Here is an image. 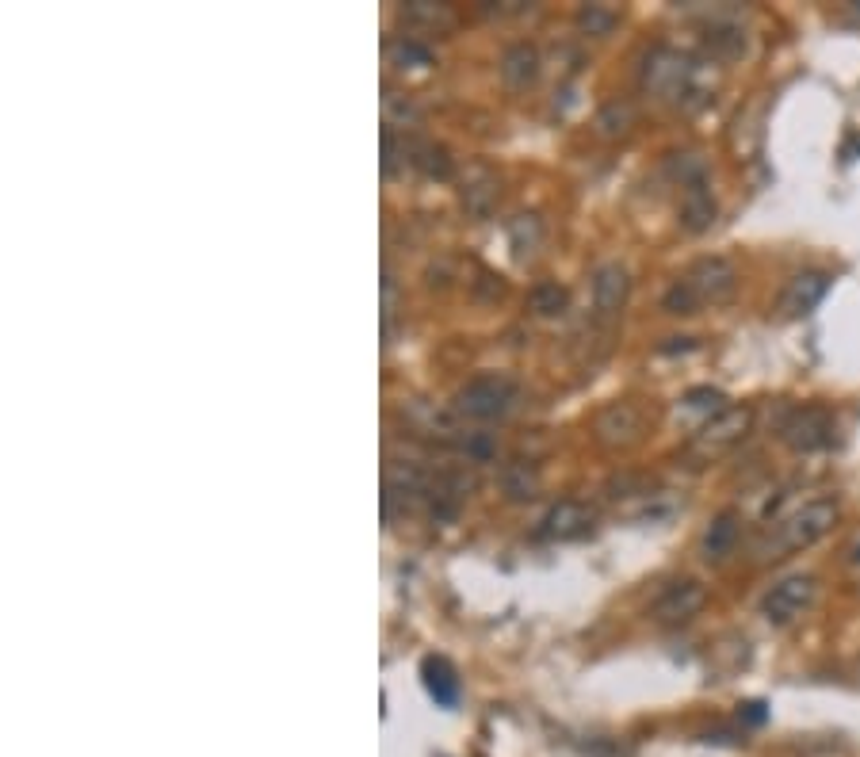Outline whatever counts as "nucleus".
Returning a JSON list of instances; mask_svg holds the SVG:
<instances>
[{"mask_svg":"<svg viewBox=\"0 0 860 757\" xmlns=\"http://www.w3.org/2000/svg\"><path fill=\"white\" fill-rule=\"evenodd\" d=\"M750 425H753V410H750V406H727V410L715 413L708 425L692 436V452H700V455L727 452L731 444H738L742 436L750 433Z\"/></svg>","mask_w":860,"mask_h":757,"instance_id":"obj_6","label":"nucleus"},{"mask_svg":"<svg viewBox=\"0 0 860 757\" xmlns=\"http://www.w3.org/2000/svg\"><path fill=\"white\" fill-rule=\"evenodd\" d=\"M704 601H708V593H704L700 582L669 585L666 593L658 597V605H654V620L658 624H685V620H692L704 608Z\"/></svg>","mask_w":860,"mask_h":757,"instance_id":"obj_10","label":"nucleus"},{"mask_svg":"<svg viewBox=\"0 0 860 757\" xmlns=\"http://www.w3.org/2000/svg\"><path fill=\"white\" fill-rule=\"evenodd\" d=\"M593 520H597V513H593L585 501H559L555 509H547V517L539 520L536 540H547V543L581 540V536L593 528Z\"/></svg>","mask_w":860,"mask_h":757,"instance_id":"obj_8","label":"nucleus"},{"mask_svg":"<svg viewBox=\"0 0 860 757\" xmlns=\"http://www.w3.org/2000/svg\"><path fill=\"white\" fill-rule=\"evenodd\" d=\"M723 402H727V398H723L719 390H711V387L688 390V394H685V406H688V410H715V413H723V410H727Z\"/></svg>","mask_w":860,"mask_h":757,"instance_id":"obj_19","label":"nucleus"},{"mask_svg":"<svg viewBox=\"0 0 860 757\" xmlns=\"http://www.w3.org/2000/svg\"><path fill=\"white\" fill-rule=\"evenodd\" d=\"M421 677H425V689H429V696L436 704L452 708L455 700H459V677H455V670L444 658H425L421 662Z\"/></svg>","mask_w":860,"mask_h":757,"instance_id":"obj_14","label":"nucleus"},{"mask_svg":"<svg viewBox=\"0 0 860 757\" xmlns=\"http://www.w3.org/2000/svg\"><path fill=\"white\" fill-rule=\"evenodd\" d=\"M516 402V383L505 375H478L455 394V410L474 421H494L505 417Z\"/></svg>","mask_w":860,"mask_h":757,"instance_id":"obj_4","label":"nucleus"},{"mask_svg":"<svg viewBox=\"0 0 860 757\" xmlns=\"http://www.w3.org/2000/svg\"><path fill=\"white\" fill-rule=\"evenodd\" d=\"M612 23H616V16H612L608 8H585V12H581V27H589V35L612 31Z\"/></svg>","mask_w":860,"mask_h":757,"instance_id":"obj_21","label":"nucleus"},{"mask_svg":"<svg viewBox=\"0 0 860 757\" xmlns=\"http://www.w3.org/2000/svg\"><path fill=\"white\" fill-rule=\"evenodd\" d=\"M738 287V272H734L731 260L723 257H704L688 268L681 280L666 291V306L669 314H696L700 306H719L727 303Z\"/></svg>","mask_w":860,"mask_h":757,"instance_id":"obj_1","label":"nucleus"},{"mask_svg":"<svg viewBox=\"0 0 860 757\" xmlns=\"http://www.w3.org/2000/svg\"><path fill=\"white\" fill-rule=\"evenodd\" d=\"M853 559H857V563H860V547H857V555H853Z\"/></svg>","mask_w":860,"mask_h":757,"instance_id":"obj_24","label":"nucleus"},{"mask_svg":"<svg viewBox=\"0 0 860 757\" xmlns=\"http://www.w3.org/2000/svg\"><path fill=\"white\" fill-rule=\"evenodd\" d=\"M501 486H505V494H509V498H532V494H536V486H539V478L532 475V467H528V463H513V467H505Z\"/></svg>","mask_w":860,"mask_h":757,"instance_id":"obj_17","label":"nucleus"},{"mask_svg":"<svg viewBox=\"0 0 860 757\" xmlns=\"http://www.w3.org/2000/svg\"><path fill=\"white\" fill-rule=\"evenodd\" d=\"M815 578L811 574H796V578H784L780 585H773V593L765 597V616L773 624H792L796 616H803L811 601H815Z\"/></svg>","mask_w":860,"mask_h":757,"instance_id":"obj_7","label":"nucleus"},{"mask_svg":"<svg viewBox=\"0 0 860 757\" xmlns=\"http://www.w3.org/2000/svg\"><path fill=\"white\" fill-rule=\"evenodd\" d=\"M784 444L792 448V452H822V448H830V440H834V413L826 410V406H799V410L788 413V421H784Z\"/></svg>","mask_w":860,"mask_h":757,"instance_id":"obj_5","label":"nucleus"},{"mask_svg":"<svg viewBox=\"0 0 860 757\" xmlns=\"http://www.w3.org/2000/svg\"><path fill=\"white\" fill-rule=\"evenodd\" d=\"M532 306H536L539 314H562L566 310V291H562L559 283H539L536 291H532Z\"/></svg>","mask_w":860,"mask_h":757,"instance_id":"obj_18","label":"nucleus"},{"mask_svg":"<svg viewBox=\"0 0 860 757\" xmlns=\"http://www.w3.org/2000/svg\"><path fill=\"white\" fill-rule=\"evenodd\" d=\"M734 540H738V517L734 513H723V517L711 520L708 536H704V559H727L731 555Z\"/></svg>","mask_w":860,"mask_h":757,"instance_id":"obj_16","label":"nucleus"},{"mask_svg":"<svg viewBox=\"0 0 860 757\" xmlns=\"http://www.w3.org/2000/svg\"><path fill=\"white\" fill-rule=\"evenodd\" d=\"M834 520H838V501L834 498H815L807 501V505H799L796 513H788V517L776 524L773 551H803V547H811V543H818L834 528Z\"/></svg>","mask_w":860,"mask_h":757,"instance_id":"obj_3","label":"nucleus"},{"mask_svg":"<svg viewBox=\"0 0 860 757\" xmlns=\"http://www.w3.org/2000/svg\"><path fill=\"white\" fill-rule=\"evenodd\" d=\"M681 222L685 230L700 234L715 222V199H711L708 180H696V184H685V203H681Z\"/></svg>","mask_w":860,"mask_h":757,"instance_id":"obj_13","label":"nucleus"},{"mask_svg":"<svg viewBox=\"0 0 860 757\" xmlns=\"http://www.w3.org/2000/svg\"><path fill=\"white\" fill-rule=\"evenodd\" d=\"M627 287H631V280H627V272L620 264L597 268V276H593V303H597V310L601 314H616L627 299Z\"/></svg>","mask_w":860,"mask_h":757,"instance_id":"obj_12","label":"nucleus"},{"mask_svg":"<svg viewBox=\"0 0 860 757\" xmlns=\"http://www.w3.org/2000/svg\"><path fill=\"white\" fill-rule=\"evenodd\" d=\"M398 62H429V46H421V43H413V39H406V43H398Z\"/></svg>","mask_w":860,"mask_h":757,"instance_id":"obj_22","label":"nucleus"},{"mask_svg":"<svg viewBox=\"0 0 860 757\" xmlns=\"http://www.w3.org/2000/svg\"><path fill=\"white\" fill-rule=\"evenodd\" d=\"M746 715L750 723H765V704H746Z\"/></svg>","mask_w":860,"mask_h":757,"instance_id":"obj_23","label":"nucleus"},{"mask_svg":"<svg viewBox=\"0 0 860 757\" xmlns=\"http://www.w3.org/2000/svg\"><path fill=\"white\" fill-rule=\"evenodd\" d=\"M643 88L669 104H688V96H696V65L685 54L658 46V50H650L643 65Z\"/></svg>","mask_w":860,"mask_h":757,"instance_id":"obj_2","label":"nucleus"},{"mask_svg":"<svg viewBox=\"0 0 860 757\" xmlns=\"http://www.w3.org/2000/svg\"><path fill=\"white\" fill-rule=\"evenodd\" d=\"M627 123H631V108L627 104H608L601 115V127L604 134H624Z\"/></svg>","mask_w":860,"mask_h":757,"instance_id":"obj_20","label":"nucleus"},{"mask_svg":"<svg viewBox=\"0 0 860 757\" xmlns=\"http://www.w3.org/2000/svg\"><path fill=\"white\" fill-rule=\"evenodd\" d=\"M826 291H830V272H799L796 280L788 283V291L780 299V310L788 318H803V314H811L826 299Z\"/></svg>","mask_w":860,"mask_h":757,"instance_id":"obj_11","label":"nucleus"},{"mask_svg":"<svg viewBox=\"0 0 860 757\" xmlns=\"http://www.w3.org/2000/svg\"><path fill=\"white\" fill-rule=\"evenodd\" d=\"M597 436L608 448H627L643 436V410L635 402H612L608 410L597 417Z\"/></svg>","mask_w":860,"mask_h":757,"instance_id":"obj_9","label":"nucleus"},{"mask_svg":"<svg viewBox=\"0 0 860 757\" xmlns=\"http://www.w3.org/2000/svg\"><path fill=\"white\" fill-rule=\"evenodd\" d=\"M501 77L509 81L513 88H524V85H532L539 77V54H536V46H528V43H516L505 50V62H501Z\"/></svg>","mask_w":860,"mask_h":757,"instance_id":"obj_15","label":"nucleus"}]
</instances>
